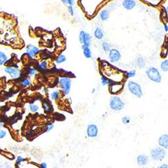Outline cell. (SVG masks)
<instances>
[{
    "label": "cell",
    "instance_id": "obj_13",
    "mask_svg": "<svg viewBox=\"0 0 168 168\" xmlns=\"http://www.w3.org/2000/svg\"><path fill=\"white\" fill-rule=\"evenodd\" d=\"M137 164L140 166H144V165H147L149 162V158L145 155H139L137 158Z\"/></svg>",
    "mask_w": 168,
    "mask_h": 168
},
{
    "label": "cell",
    "instance_id": "obj_40",
    "mask_svg": "<svg viewBox=\"0 0 168 168\" xmlns=\"http://www.w3.org/2000/svg\"><path fill=\"white\" fill-rule=\"evenodd\" d=\"M61 1L62 2L63 4H67V0H61Z\"/></svg>",
    "mask_w": 168,
    "mask_h": 168
},
{
    "label": "cell",
    "instance_id": "obj_8",
    "mask_svg": "<svg viewBox=\"0 0 168 168\" xmlns=\"http://www.w3.org/2000/svg\"><path fill=\"white\" fill-rule=\"evenodd\" d=\"M79 40L82 44H87V45L90 46L92 42V36L89 33L82 30V31L80 32L79 34Z\"/></svg>",
    "mask_w": 168,
    "mask_h": 168
},
{
    "label": "cell",
    "instance_id": "obj_18",
    "mask_svg": "<svg viewBox=\"0 0 168 168\" xmlns=\"http://www.w3.org/2000/svg\"><path fill=\"white\" fill-rule=\"evenodd\" d=\"M102 48L104 51L106 52V53H108V52H109L112 49V46H111L110 42L105 41L103 42L102 44Z\"/></svg>",
    "mask_w": 168,
    "mask_h": 168
},
{
    "label": "cell",
    "instance_id": "obj_5",
    "mask_svg": "<svg viewBox=\"0 0 168 168\" xmlns=\"http://www.w3.org/2000/svg\"><path fill=\"white\" fill-rule=\"evenodd\" d=\"M59 84L61 85V89L66 95L69 93L71 85V79L67 77H63L59 79Z\"/></svg>",
    "mask_w": 168,
    "mask_h": 168
},
{
    "label": "cell",
    "instance_id": "obj_23",
    "mask_svg": "<svg viewBox=\"0 0 168 168\" xmlns=\"http://www.w3.org/2000/svg\"><path fill=\"white\" fill-rule=\"evenodd\" d=\"M66 60H67V59H66V56L63 55H61L57 58V59H56V63L57 64H61V63H63L64 62H65Z\"/></svg>",
    "mask_w": 168,
    "mask_h": 168
},
{
    "label": "cell",
    "instance_id": "obj_30",
    "mask_svg": "<svg viewBox=\"0 0 168 168\" xmlns=\"http://www.w3.org/2000/svg\"><path fill=\"white\" fill-rule=\"evenodd\" d=\"M22 85H23V86L27 87V86H30V81L28 79H25L22 81Z\"/></svg>",
    "mask_w": 168,
    "mask_h": 168
},
{
    "label": "cell",
    "instance_id": "obj_22",
    "mask_svg": "<svg viewBox=\"0 0 168 168\" xmlns=\"http://www.w3.org/2000/svg\"><path fill=\"white\" fill-rule=\"evenodd\" d=\"M7 60H8L7 56L5 55L4 53L0 51V65H4V64L6 62Z\"/></svg>",
    "mask_w": 168,
    "mask_h": 168
},
{
    "label": "cell",
    "instance_id": "obj_41",
    "mask_svg": "<svg viewBox=\"0 0 168 168\" xmlns=\"http://www.w3.org/2000/svg\"><path fill=\"white\" fill-rule=\"evenodd\" d=\"M3 126H4V124L2 122H0V129H1V128H2L3 127Z\"/></svg>",
    "mask_w": 168,
    "mask_h": 168
},
{
    "label": "cell",
    "instance_id": "obj_35",
    "mask_svg": "<svg viewBox=\"0 0 168 168\" xmlns=\"http://www.w3.org/2000/svg\"><path fill=\"white\" fill-rule=\"evenodd\" d=\"M24 158H22V157H18V159H17V160H16V162L17 163H20V162H24Z\"/></svg>",
    "mask_w": 168,
    "mask_h": 168
},
{
    "label": "cell",
    "instance_id": "obj_32",
    "mask_svg": "<svg viewBox=\"0 0 168 168\" xmlns=\"http://www.w3.org/2000/svg\"><path fill=\"white\" fill-rule=\"evenodd\" d=\"M36 73V70H35L34 68H32L30 69V71H29V74L30 75H34Z\"/></svg>",
    "mask_w": 168,
    "mask_h": 168
},
{
    "label": "cell",
    "instance_id": "obj_14",
    "mask_svg": "<svg viewBox=\"0 0 168 168\" xmlns=\"http://www.w3.org/2000/svg\"><path fill=\"white\" fill-rule=\"evenodd\" d=\"M123 87V86L121 84H119V83H117V84H112L110 86V92L113 94H116L118 93V92L122 90Z\"/></svg>",
    "mask_w": 168,
    "mask_h": 168
},
{
    "label": "cell",
    "instance_id": "obj_27",
    "mask_svg": "<svg viewBox=\"0 0 168 168\" xmlns=\"http://www.w3.org/2000/svg\"><path fill=\"white\" fill-rule=\"evenodd\" d=\"M39 109V108L37 105L33 104H30V111H31V112H36V111Z\"/></svg>",
    "mask_w": 168,
    "mask_h": 168
},
{
    "label": "cell",
    "instance_id": "obj_2",
    "mask_svg": "<svg viewBox=\"0 0 168 168\" xmlns=\"http://www.w3.org/2000/svg\"><path fill=\"white\" fill-rule=\"evenodd\" d=\"M127 87L129 91L133 95L138 98H141L143 96V89L141 85L136 81H129L127 84Z\"/></svg>",
    "mask_w": 168,
    "mask_h": 168
},
{
    "label": "cell",
    "instance_id": "obj_20",
    "mask_svg": "<svg viewBox=\"0 0 168 168\" xmlns=\"http://www.w3.org/2000/svg\"><path fill=\"white\" fill-rule=\"evenodd\" d=\"M83 51H84V55L85 57L87 59H91L92 57V53L89 47H86L83 49Z\"/></svg>",
    "mask_w": 168,
    "mask_h": 168
},
{
    "label": "cell",
    "instance_id": "obj_9",
    "mask_svg": "<svg viewBox=\"0 0 168 168\" xmlns=\"http://www.w3.org/2000/svg\"><path fill=\"white\" fill-rule=\"evenodd\" d=\"M5 71L11 75L13 78H18L20 75V70L13 67H8L5 69Z\"/></svg>",
    "mask_w": 168,
    "mask_h": 168
},
{
    "label": "cell",
    "instance_id": "obj_26",
    "mask_svg": "<svg viewBox=\"0 0 168 168\" xmlns=\"http://www.w3.org/2000/svg\"><path fill=\"white\" fill-rule=\"evenodd\" d=\"M51 98L53 99V100H58L59 98V93L57 91H55L51 94Z\"/></svg>",
    "mask_w": 168,
    "mask_h": 168
},
{
    "label": "cell",
    "instance_id": "obj_7",
    "mask_svg": "<svg viewBox=\"0 0 168 168\" xmlns=\"http://www.w3.org/2000/svg\"><path fill=\"white\" fill-rule=\"evenodd\" d=\"M86 134L89 138H96L98 135V128L94 124H89L87 127Z\"/></svg>",
    "mask_w": 168,
    "mask_h": 168
},
{
    "label": "cell",
    "instance_id": "obj_37",
    "mask_svg": "<svg viewBox=\"0 0 168 168\" xmlns=\"http://www.w3.org/2000/svg\"><path fill=\"white\" fill-rule=\"evenodd\" d=\"M164 30H165V32H168V25H167V24L164 23Z\"/></svg>",
    "mask_w": 168,
    "mask_h": 168
},
{
    "label": "cell",
    "instance_id": "obj_15",
    "mask_svg": "<svg viewBox=\"0 0 168 168\" xmlns=\"http://www.w3.org/2000/svg\"><path fill=\"white\" fill-rule=\"evenodd\" d=\"M94 37L98 40H102L104 38V32L100 28H97L94 32Z\"/></svg>",
    "mask_w": 168,
    "mask_h": 168
},
{
    "label": "cell",
    "instance_id": "obj_17",
    "mask_svg": "<svg viewBox=\"0 0 168 168\" xmlns=\"http://www.w3.org/2000/svg\"><path fill=\"white\" fill-rule=\"evenodd\" d=\"M99 16H100V19L102 21H103V22L106 21L110 17L109 11H108V9H102V10L101 11Z\"/></svg>",
    "mask_w": 168,
    "mask_h": 168
},
{
    "label": "cell",
    "instance_id": "obj_31",
    "mask_svg": "<svg viewBox=\"0 0 168 168\" xmlns=\"http://www.w3.org/2000/svg\"><path fill=\"white\" fill-rule=\"evenodd\" d=\"M6 135V132L4 130H0V139H3Z\"/></svg>",
    "mask_w": 168,
    "mask_h": 168
},
{
    "label": "cell",
    "instance_id": "obj_39",
    "mask_svg": "<svg viewBox=\"0 0 168 168\" xmlns=\"http://www.w3.org/2000/svg\"><path fill=\"white\" fill-rule=\"evenodd\" d=\"M41 167H43V168H46V164H45V163H43V164H41Z\"/></svg>",
    "mask_w": 168,
    "mask_h": 168
},
{
    "label": "cell",
    "instance_id": "obj_19",
    "mask_svg": "<svg viewBox=\"0 0 168 168\" xmlns=\"http://www.w3.org/2000/svg\"><path fill=\"white\" fill-rule=\"evenodd\" d=\"M101 83L102 86H110L111 85L113 84V82L112 81H110L109 79H108V78L105 76L102 77Z\"/></svg>",
    "mask_w": 168,
    "mask_h": 168
},
{
    "label": "cell",
    "instance_id": "obj_38",
    "mask_svg": "<svg viewBox=\"0 0 168 168\" xmlns=\"http://www.w3.org/2000/svg\"><path fill=\"white\" fill-rule=\"evenodd\" d=\"M160 168H168V165L167 164H163L159 167Z\"/></svg>",
    "mask_w": 168,
    "mask_h": 168
},
{
    "label": "cell",
    "instance_id": "obj_16",
    "mask_svg": "<svg viewBox=\"0 0 168 168\" xmlns=\"http://www.w3.org/2000/svg\"><path fill=\"white\" fill-rule=\"evenodd\" d=\"M134 63H135L137 67L140 69L144 68L146 65L145 59L143 57H142V56H139V57H137L135 59V61H134Z\"/></svg>",
    "mask_w": 168,
    "mask_h": 168
},
{
    "label": "cell",
    "instance_id": "obj_36",
    "mask_svg": "<svg viewBox=\"0 0 168 168\" xmlns=\"http://www.w3.org/2000/svg\"><path fill=\"white\" fill-rule=\"evenodd\" d=\"M67 4L69 6H73L74 4V0H67Z\"/></svg>",
    "mask_w": 168,
    "mask_h": 168
},
{
    "label": "cell",
    "instance_id": "obj_21",
    "mask_svg": "<svg viewBox=\"0 0 168 168\" xmlns=\"http://www.w3.org/2000/svg\"><path fill=\"white\" fill-rule=\"evenodd\" d=\"M160 68L164 72H168V59L162 61L160 65Z\"/></svg>",
    "mask_w": 168,
    "mask_h": 168
},
{
    "label": "cell",
    "instance_id": "obj_24",
    "mask_svg": "<svg viewBox=\"0 0 168 168\" xmlns=\"http://www.w3.org/2000/svg\"><path fill=\"white\" fill-rule=\"evenodd\" d=\"M125 75H126L127 78L133 77L136 75V71L135 70H131V71H130L127 72Z\"/></svg>",
    "mask_w": 168,
    "mask_h": 168
},
{
    "label": "cell",
    "instance_id": "obj_28",
    "mask_svg": "<svg viewBox=\"0 0 168 168\" xmlns=\"http://www.w3.org/2000/svg\"><path fill=\"white\" fill-rule=\"evenodd\" d=\"M43 106L44 107V110L46 112H49L51 111V106H49L48 102H44Z\"/></svg>",
    "mask_w": 168,
    "mask_h": 168
},
{
    "label": "cell",
    "instance_id": "obj_33",
    "mask_svg": "<svg viewBox=\"0 0 168 168\" xmlns=\"http://www.w3.org/2000/svg\"><path fill=\"white\" fill-rule=\"evenodd\" d=\"M54 127H55V126H54L53 124H50V125H49V127H47L46 132H49V131H51L52 129H53V128H54Z\"/></svg>",
    "mask_w": 168,
    "mask_h": 168
},
{
    "label": "cell",
    "instance_id": "obj_29",
    "mask_svg": "<svg viewBox=\"0 0 168 168\" xmlns=\"http://www.w3.org/2000/svg\"><path fill=\"white\" fill-rule=\"evenodd\" d=\"M67 9H68L69 13L70 14V15L72 16H74V9H73V6H68Z\"/></svg>",
    "mask_w": 168,
    "mask_h": 168
},
{
    "label": "cell",
    "instance_id": "obj_6",
    "mask_svg": "<svg viewBox=\"0 0 168 168\" xmlns=\"http://www.w3.org/2000/svg\"><path fill=\"white\" fill-rule=\"evenodd\" d=\"M108 58L111 63H118L121 60L122 55L120 54V51L116 49H112L111 50L108 52Z\"/></svg>",
    "mask_w": 168,
    "mask_h": 168
},
{
    "label": "cell",
    "instance_id": "obj_1",
    "mask_svg": "<svg viewBox=\"0 0 168 168\" xmlns=\"http://www.w3.org/2000/svg\"><path fill=\"white\" fill-rule=\"evenodd\" d=\"M146 75L148 79L157 84H160L162 81V76L158 69L155 67H149L146 70Z\"/></svg>",
    "mask_w": 168,
    "mask_h": 168
},
{
    "label": "cell",
    "instance_id": "obj_10",
    "mask_svg": "<svg viewBox=\"0 0 168 168\" xmlns=\"http://www.w3.org/2000/svg\"><path fill=\"white\" fill-rule=\"evenodd\" d=\"M158 144L161 147L168 149V134H164L161 135L158 139Z\"/></svg>",
    "mask_w": 168,
    "mask_h": 168
},
{
    "label": "cell",
    "instance_id": "obj_34",
    "mask_svg": "<svg viewBox=\"0 0 168 168\" xmlns=\"http://www.w3.org/2000/svg\"><path fill=\"white\" fill-rule=\"evenodd\" d=\"M47 66V63L46 61H43V62L41 63V67L42 69H45Z\"/></svg>",
    "mask_w": 168,
    "mask_h": 168
},
{
    "label": "cell",
    "instance_id": "obj_25",
    "mask_svg": "<svg viewBox=\"0 0 168 168\" xmlns=\"http://www.w3.org/2000/svg\"><path fill=\"white\" fill-rule=\"evenodd\" d=\"M122 122L124 124H128L131 122V118L128 116H124L122 118Z\"/></svg>",
    "mask_w": 168,
    "mask_h": 168
},
{
    "label": "cell",
    "instance_id": "obj_42",
    "mask_svg": "<svg viewBox=\"0 0 168 168\" xmlns=\"http://www.w3.org/2000/svg\"><path fill=\"white\" fill-rule=\"evenodd\" d=\"M166 11H167V13L168 14V6H167V8H166Z\"/></svg>",
    "mask_w": 168,
    "mask_h": 168
},
{
    "label": "cell",
    "instance_id": "obj_4",
    "mask_svg": "<svg viewBox=\"0 0 168 168\" xmlns=\"http://www.w3.org/2000/svg\"><path fill=\"white\" fill-rule=\"evenodd\" d=\"M151 157L155 161H162L166 155V151L163 147H156L151 149L150 151Z\"/></svg>",
    "mask_w": 168,
    "mask_h": 168
},
{
    "label": "cell",
    "instance_id": "obj_3",
    "mask_svg": "<svg viewBox=\"0 0 168 168\" xmlns=\"http://www.w3.org/2000/svg\"><path fill=\"white\" fill-rule=\"evenodd\" d=\"M125 104L119 96H112L110 100V108L112 110L120 111L124 107Z\"/></svg>",
    "mask_w": 168,
    "mask_h": 168
},
{
    "label": "cell",
    "instance_id": "obj_11",
    "mask_svg": "<svg viewBox=\"0 0 168 168\" xmlns=\"http://www.w3.org/2000/svg\"><path fill=\"white\" fill-rule=\"evenodd\" d=\"M39 49L32 44H28L26 46V53L30 56V58H33L34 56L39 53Z\"/></svg>",
    "mask_w": 168,
    "mask_h": 168
},
{
    "label": "cell",
    "instance_id": "obj_12",
    "mask_svg": "<svg viewBox=\"0 0 168 168\" xmlns=\"http://www.w3.org/2000/svg\"><path fill=\"white\" fill-rule=\"evenodd\" d=\"M122 6L127 10H131L136 6V1L134 0H124Z\"/></svg>",
    "mask_w": 168,
    "mask_h": 168
}]
</instances>
